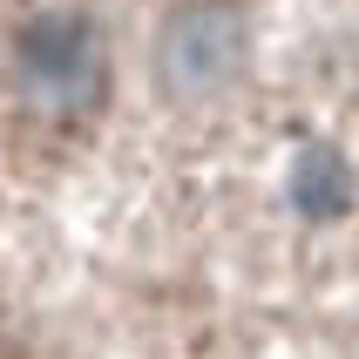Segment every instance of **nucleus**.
<instances>
[{
    "instance_id": "nucleus-1",
    "label": "nucleus",
    "mask_w": 359,
    "mask_h": 359,
    "mask_svg": "<svg viewBox=\"0 0 359 359\" xmlns=\"http://www.w3.org/2000/svg\"><path fill=\"white\" fill-rule=\"evenodd\" d=\"M14 81L48 116H88L109 88L102 34L81 14H27L14 27Z\"/></svg>"
},
{
    "instance_id": "nucleus-2",
    "label": "nucleus",
    "mask_w": 359,
    "mask_h": 359,
    "mask_svg": "<svg viewBox=\"0 0 359 359\" xmlns=\"http://www.w3.org/2000/svg\"><path fill=\"white\" fill-rule=\"evenodd\" d=\"M244 61H251V27L224 0H190V7H177L163 20V34H156V81L177 102L224 95L244 75Z\"/></svg>"
},
{
    "instance_id": "nucleus-3",
    "label": "nucleus",
    "mask_w": 359,
    "mask_h": 359,
    "mask_svg": "<svg viewBox=\"0 0 359 359\" xmlns=\"http://www.w3.org/2000/svg\"><path fill=\"white\" fill-rule=\"evenodd\" d=\"M292 203H299L305 217H319V224H332V217L353 210V170H346L339 149L319 142V149L299 156V170H292Z\"/></svg>"
}]
</instances>
